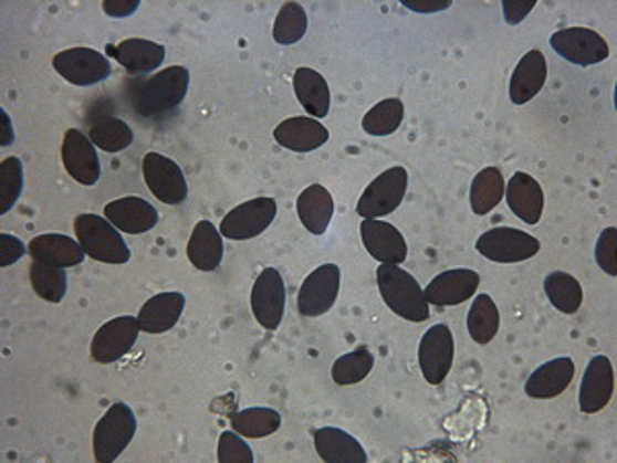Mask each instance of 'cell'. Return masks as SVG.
<instances>
[{
	"instance_id": "1",
	"label": "cell",
	"mask_w": 617,
	"mask_h": 463,
	"mask_svg": "<svg viewBox=\"0 0 617 463\" xmlns=\"http://www.w3.org/2000/svg\"><path fill=\"white\" fill-rule=\"evenodd\" d=\"M190 90V71L186 66H169L147 81L134 83L130 105L143 118H155L174 112Z\"/></svg>"
},
{
	"instance_id": "2",
	"label": "cell",
	"mask_w": 617,
	"mask_h": 463,
	"mask_svg": "<svg viewBox=\"0 0 617 463\" xmlns=\"http://www.w3.org/2000/svg\"><path fill=\"white\" fill-rule=\"evenodd\" d=\"M377 284L385 305L394 314L414 324L427 322L430 317V305L425 297V288L410 272L394 264H381L377 269Z\"/></svg>"
},
{
	"instance_id": "3",
	"label": "cell",
	"mask_w": 617,
	"mask_h": 463,
	"mask_svg": "<svg viewBox=\"0 0 617 463\" xmlns=\"http://www.w3.org/2000/svg\"><path fill=\"white\" fill-rule=\"evenodd\" d=\"M76 241L83 245L88 257L103 264H126L130 260V250L118 229L105 217L83 212L74 219Z\"/></svg>"
},
{
	"instance_id": "4",
	"label": "cell",
	"mask_w": 617,
	"mask_h": 463,
	"mask_svg": "<svg viewBox=\"0 0 617 463\" xmlns=\"http://www.w3.org/2000/svg\"><path fill=\"white\" fill-rule=\"evenodd\" d=\"M136 417L128 403H112L93 431V455L97 463L118 460L124 449L133 443Z\"/></svg>"
},
{
	"instance_id": "5",
	"label": "cell",
	"mask_w": 617,
	"mask_h": 463,
	"mask_svg": "<svg viewBox=\"0 0 617 463\" xmlns=\"http://www.w3.org/2000/svg\"><path fill=\"white\" fill-rule=\"evenodd\" d=\"M408 171L406 167H391L383 171L370 181L367 190L360 196L356 204V214L363 219H379L387 217L404 202V196L408 192Z\"/></svg>"
},
{
	"instance_id": "6",
	"label": "cell",
	"mask_w": 617,
	"mask_h": 463,
	"mask_svg": "<svg viewBox=\"0 0 617 463\" xmlns=\"http://www.w3.org/2000/svg\"><path fill=\"white\" fill-rule=\"evenodd\" d=\"M475 250L492 262L514 264V262H525L533 255L540 254L542 243L521 229L494 227L475 241Z\"/></svg>"
},
{
	"instance_id": "7",
	"label": "cell",
	"mask_w": 617,
	"mask_h": 463,
	"mask_svg": "<svg viewBox=\"0 0 617 463\" xmlns=\"http://www.w3.org/2000/svg\"><path fill=\"white\" fill-rule=\"evenodd\" d=\"M279 214V204L274 198H253L243 204H239L233 210L227 212V217L222 219L221 231L222 238L231 241L253 240L258 235H262L270 224L274 223Z\"/></svg>"
},
{
	"instance_id": "8",
	"label": "cell",
	"mask_w": 617,
	"mask_h": 463,
	"mask_svg": "<svg viewBox=\"0 0 617 463\" xmlns=\"http://www.w3.org/2000/svg\"><path fill=\"white\" fill-rule=\"evenodd\" d=\"M54 69L76 87H93L112 76V64L93 48H69L54 56Z\"/></svg>"
},
{
	"instance_id": "9",
	"label": "cell",
	"mask_w": 617,
	"mask_h": 463,
	"mask_svg": "<svg viewBox=\"0 0 617 463\" xmlns=\"http://www.w3.org/2000/svg\"><path fill=\"white\" fill-rule=\"evenodd\" d=\"M552 50L560 59L578 66H590L609 59V45L602 33L588 28H566L552 33Z\"/></svg>"
},
{
	"instance_id": "10",
	"label": "cell",
	"mask_w": 617,
	"mask_h": 463,
	"mask_svg": "<svg viewBox=\"0 0 617 463\" xmlns=\"http://www.w3.org/2000/svg\"><path fill=\"white\" fill-rule=\"evenodd\" d=\"M140 332L138 317L133 315H119L105 322L91 340V359L100 365L116 362L133 350Z\"/></svg>"
},
{
	"instance_id": "11",
	"label": "cell",
	"mask_w": 617,
	"mask_h": 463,
	"mask_svg": "<svg viewBox=\"0 0 617 463\" xmlns=\"http://www.w3.org/2000/svg\"><path fill=\"white\" fill-rule=\"evenodd\" d=\"M143 176L147 181L148 190L163 204L176 207L188 198V181L181 167L165 157L161 152H147L143 159Z\"/></svg>"
},
{
	"instance_id": "12",
	"label": "cell",
	"mask_w": 617,
	"mask_h": 463,
	"mask_svg": "<svg viewBox=\"0 0 617 463\" xmlns=\"http://www.w3.org/2000/svg\"><path fill=\"white\" fill-rule=\"evenodd\" d=\"M456 343L447 324H435L420 340L418 362L430 386H441L453 367Z\"/></svg>"
},
{
	"instance_id": "13",
	"label": "cell",
	"mask_w": 617,
	"mask_h": 463,
	"mask_svg": "<svg viewBox=\"0 0 617 463\" xmlns=\"http://www.w3.org/2000/svg\"><path fill=\"white\" fill-rule=\"evenodd\" d=\"M286 307V286L276 269H264L251 288V312L260 326L276 332Z\"/></svg>"
},
{
	"instance_id": "14",
	"label": "cell",
	"mask_w": 617,
	"mask_h": 463,
	"mask_svg": "<svg viewBox=\"0 0 617 463\" xmlns=\"http://www.w3.org/2000/svg\"><path fill=\"white\" fill-rule=\"evenodd\" d=\"M342 272L336 264H324L313 270L299 291V314L303 317L325 315L338 299Z\"/></svg>"
},
{
	"instance_id": "15",
	"label": "cell",
	"mask_w": 617,
	"mask_h": 463,
	"mask_svg": "<svg viewBox=\"0 0 617 463\" xmlns=\"http://www.w3.org/2000/svg\"><path fill=\"white\" fill-rule=\"evenodd\" d=\"M95 149L93 140L79 128L66 130L62 140V164L69 176L81 186H95L102 178V161Z\"/></svg>"
},
{
	"instance_id": "16",
	"label": "cell",
	"mask_w": 617,
	"mask_h": 463,
	"mask_svg": "<svg viewBox=\"0 0 617 463\" xmlns=\"http://www.w3.org/2000/svg\"><path fill=\"white\" fill-rule=\"evenodd\" d=\"M360 238L370 257L381 264L399 266L408 260V245L399 229L379 219H363Z\"/></svg>"
},
{
	"instance_id": "17",
	"label": "cell",
	"mask_w": 617,
	"mask_h": 463,
	"mask_svg": "<svg viewBox=\"0 0 617 463\" xmlns=\"http://www.w3.org/2000/svg\"><path fill=\"white\" fill-rule=\"evenodd\" d=\"M103 217L122 233L143 235L159 223V212L140 196H124L105 204Z\"/></svg>"
},
{
	"instance_id": "18",
	"label": "cell",
	"mask_w": 617,
	"mask_h": 463,
	"mask_svg": "<svg viewBox=\"0 0 617 463\" xmlns=\"http://www.w3.org/2000/svg\"><path fill=\"white\" fill-rule=\"evenodd\" d=\"M480 286V274L468 269L447 270L435 276L427 288L425 297L428 305L437 307H453L461 305L475 295Z\"/></svg>"
},
{
	"instance_id": "19",
	"label": "cell",
	"mask_w": 617,
	"mask_h": 463,
	"mask_svg": "<svg viewBox=\"0 0 617 463\" xmlns=\"http://www.w3.org/2000/svg\"><path fill=\"white\" fill-rule=\"evenodd\" d=\"M614 396V367L611 360L597 355L588 360L587 369L581 381L578 403L585 414H597L609 403Z\"/></svg>"
},
{
	"instance_id": "20",
	"label": "cell",
	"mask_w": 617,
	"mask_h": 463,
	"mask_svg": "<svg viewBox=\"0 0 617 463\" xmlns=\"http://www.w3.org/2000/svg\"><path fill=\"white\" fill-rule=\"evenodd\" d=\"M506 204L523 223L537 224L544 214V190L530 173L516 171L506 183Z\"/></svg>"
},
{
	"instance_id": "21",
	"label": "cell",
	"mask_w": 617,
	"mask_h": 463,
	"mask_svg": "<svg viewBox=\"0 0 617 463\" xmlns=\"http://www.w3.org/2000/svg\"><path fill=\"white\" fill-rule=\"evenodd\" d=\"M105 50L126 69L128 75L133 76L148 75L161 69L165 61V45L140 38H130L116 45L109 44Z\"/></svg>"
},
{
	"instance_id": "22",
	"label": "cell",
	"mask_w": 617,
	"mask_h": 463,
	"mask_svg": "<svg viewBox=\"0 0 617 463\" xmlns=\"http://www.w3.org/2000/svg\"><path fill=\"white\" fill-rule=\"evenodd\" d=\"M574 371L571 357L547 360L530 375L525 381V393L533 400H554L573 383Z\"/></svg>"
},
{
	"instance_id": "23",
	"label": "cell",
	"mask_w": 617,
	"mask_h": 463,
	"mask_svg": "<svg viewBox=\"0 0 617 463\" xmlns=\"http://www.w3.org/2000/svg\"><path fill=\"white\" fill-rule=\"evenodd\" d=\"M274 140L282 149L293 152H311L324 147L330 140V130L324 124L308 116H296L289 120L280 122L274 128Z\"/></svg>"
},
{
	"instance_id": "24",
	"label": "cell",
	"mask_w": 617,
	"mask_h": 463,
	"mask_svg": "<svg viewBox=\"0 0 617 463\" xmlns=\"http://www.w3.org/2000/svg\"><path fill=\"white\" fill-rule=\"evenodd\" d=\"M28 254L33 257V262H44L59 269H73L85 260L87 252L73 238L60 233H45L30 241Z\"/></svg>"
},
{
	"instance_id": "25",
	"label": "cell",
	"mask_w": 617,
	"mask_h": 463,
	"mask_svg": "<svg viewBox=\"0 0 617 463\" xmlns=\"http://www.w3.org/2000/svg\"><path fill=\"white\" fill-rule=\"evenodd\" d=\"M547 78V61L540 50L527 52L513 71L509 95L514 105L530 104L544 90Z\"/></svg>"
},
{
	"instance_id": "26",
	"label": "cell",
	"mask_w": 617,
	"mask_h": 463,
	"mask_svg": "<svg viewBox=\"0 0 617 463\" xmlns=\"http://www.w3.org/2000/svg\"><path fill=\"white\" fill-rule=\"evenodd\" d=\"M317 455L325 463H367L365 448L354 439L353 434L342 431L338 427H324L313 434Z\"/></svg>"
},
{
	"instance_id": "27",
	"label": "cell",
	"mask_w": 617,
	"mask_h": 463,
	"mask_svg": "<svg viewBox=\"0 0 617 463\" xmlns=\"http://www.w3.org/2000/svg\"><path fill=\"white\" fill-rule=\"evenodd\" d=\"M186 309V297L176 291L159 293L143 305L138 314V324L145 334H165L177 326L179 317Z\"/></svg>"
},
{
	"instance_id": "28",
	"label": "cell",
	"mask_w": 617,
	"mask_h": 463,
	"mask_svg": "<svg viewBox=\"0 0 617 463\" xmlns=\"http://www.w3.org/2000/svg\"><path fill=\"white\" fill-rule=\"evenodd\" d=\"M296 214L313 235H324L334 217V198L322 183H313L296 198Z\"/></svg>"
},
{
	"instance_id": "29",
	"label": "cell",
	"mask_w": 617,
	"mask_h": 463,
	"mask_svg": "<svg viewBox=\"0 0 617 463\" xmlns=\"http://www.w3.org/2000/svg\"><path fill=\"white\" fill-rule=\"evenodd\" d=\"M222 254L224 245L221 231L210 221L196 224L188 241V260L194 264V269L215 272L221 266Z\"/></svg>"
},
{
	"instance_id": "30",
	"label": "cell",
	"mask_w": 617,
	"mask_h": 463,
	"mask_svg": "<svg viewBox=\"0 0 617 463\" xmlns=\"http://www.w3.org/2000/svg\"><path fill=\"white\" fill-rule=\"evenodd\" d=\"M294 93L296 99L303 105V109L307 112L308 118H325L330 114V87L324 76L320 75L317 71L308 69V66H301L296 69L293 76Z\"/></svg>"
},
{
	"instance_id": "31",
	"label": "cell",
	"mask_w": 617,
	"mask_h": 463,
	"mask_svg": "<svg viewBox=\"0 0 617 463\" xmlns=\"http://www.w3.org/2000/svg\"><path fill=\"white\" fill-rule=\"evenodd\" d=\"M504 190L506 183L499 167H484L471 181L470 207L473 214L484 217L496 209L504 198Z\"/></svg>"
},
{
	"instance_id": "32",
	"label": "cell",
	"mask_w": 617,
	"mask_h": 463,
	"mask_svg": "<svg viewBox=\"0 0 617 463\" xmlns=\"http://www.w3.org/2000/svg\"><path fill=\"white\" fill-rule=\"evenodd\" d=\"M88 138L93 145L105 152H122L134 143V130L128 122L114 116H97L88 124Z\"/></svg>"
},
{
	"instance_id": "33",
	"label": "cell",
	"mask_w": 617,
	"mask_h": 463,
	"mask_svg": "<svg viewBox=\"0 0 617 463\" xmlns=\"http://www.w3.org/2000/svg\"><path fill=\"white\" fill-rule=\"evenodd\" d=\"M282 424V417L274 408H245L239 410L231 419V429L245 439H264L270 434L276 433Z\"/></svg>"
},
{
	"instance_id": "34",
	"label": "cell",
	"mask_w": 617,
	"mask_h": 463,
	"mask_svg": "<svg viewBox=\"0 0 617 463\" xmlns=\"http://www.w3.org/2000/svg\"><path fill=\"white\" fill-rule=\"evenodd\" d=\"M544 291L550 303L562 314H576L583 305V286L568 272H550L545 276Z\"/></svg>"
},
{
	"instance_id": "35",
	"label": "cell",
	"mask_w": 617,
	"mask_h": 463,
	"mask_svg": "<svg viewBox=\"0 0 617 463\" xmlns=\"http://www.w3.org/2000/svg\"><path fill=\"white\" fill-rule=\"evenodd\" d=\"M500 329L499 307L490 295L473 297L470 314H468V332L471 340L478 344H490Z\"/></svg>"
},
{
	"instance_id": "36",
	"label": "cell",
	"mask_w": 617,
	"mask_h": 463,
	"mask_svg": "<svg viewBox=\"0 0 617 463\" xmlns=\"http://www.w3.org/2000/svg\"><path fill=\"white\" fill-rule=\"evenodd\" d=\"M30 281L35 295L48 303H60L69 291L66 269L50 266L44 262H33L30 266Z\"/></svg>"
},
{
	"instance_id": "37",
	"label": "cell",
	"mask_w": 617,
	"mask_h": 463,
	"mask_svg": "<svg viewBox=\"0 0 617 463\" xmlns=\"http://www.w3.org/2000/svg\"><path fill=\"white\" fill-rule=\"evenodd\" d=\"M307 11L299 2H284L274 21L272 38L280 45L299 44L307 33Z\"/></svg>"
},
{
	"instance_id": "38",
	"label": "cell",
	"mask_w": 617,
	"mask_h": 463,
	"mask_svg": "<svg viewBox=\"0 0 617 463\" xmlns=\"http://www.w3.org/2000/svg\"><path fill=\"white\" fill-rule=\"evenodd\" d=\"M375 367V355L367 346H358L353 352L342 355L332 367V379L338 386H356L367 379Z\"/></svg>"
},
{
	"instance_id": "39",
	"label": "cell",
	"mask_w": 617,
	"mask_h": 463,
	"mask_svg": "<svg viewBox=\"0 0 617 463\" xmlns=\"http://www.w3.org/2000/svg\"><path fill=\"white\" fill-rule=\"evenodd\" d=\"M401 122H404V104L397 97H389L368 109L363 118V130L370 136H389L396 133Z\"/></svg>"
},
{
	"instance_id": "40",
	"label": "cell",
	"mask_w": 617,
	"mask_h": 463,
	"mask_svg": "<svg viewBox=\"0 0 617 463\" xmlns=\"http://www.w3.org/2000/svg\"><path fill=\"white\" fill-rule=\"evenodd\" d=\"M23 192V164L19 157H9L0 164V214L13 209Z\"/></svg>"
},
{
	"instance_id": "41",
	"label": "cell",
	"mask_w": 617,
	"mask_h": 463,
	"mask_svg": "<svg viewBox=\"0 0 617 463\" xmlns=\"http://www.w3.org/2000/svg\"><path fill=\"white\" fill-rule=\"evenodd\" d=\"M255 455L250 445L245 443V436L231 431H224L219 439V463H253Z\"/></svg>"
},
{
	"instance_id": "42",
	"label": "cell",
	"mask_w": 617,
	"mask_h": 463,
	"mask_svg": "<svg viewBox=\"0 0 617 463\" xmlns=\"http://www.w3.org/2000/svg\"><path fill=\"white\" fill-rule=\"evenodd\" d=\"M595 260L599 264V269L609 274L617 276V229L616 227H607L602 231L597 245H595Z\"/></svg>"
},
{
	"instance_id": "43",
	"label": "cell",
	"mask_w": 617,
	"mask_h": 463,
	"mask_svg": "<svg viewBox=\"0 0 617 463\" xmlns=\"http://www.w3.org/2000/svg\"><path fill=\"white\" fill-rule=\"evenodd\" d=\"M25 254H28V245L23 241L15 235L0 233V269H9Z\"/></svg>"
},
{
	"instance_id": "44",
	"label": "cell",
	"mask_w": 617,
	"mask_h": 463,
	"mask_svg": "<svg viewBox=\"0 0 617 463\" xmlns=\"http://www.w3.org/2000/svg\"><path fill=\"white\" fill-rule=\"evenodd\" d=\"M535 9L533 0H504L502 2V11H504V21L509 25H519L525 17L530 15L531 11Z\"/></svg>"
},
{
	"instance_id": "45",
	"label": "cell",
	"mask_w": 617,
	"mask_h": 463,
	"mask_svg": "<svg viewBox=\"0 0 617 463\" xmlns=\"http://www.w3.org/2000/svg\"><path fill=\"white\" fill-rule=\"evenodd\" d=\"M136 9H138V0H105L103 2V13L114 17V19L133 15Z\"/></svg>"
},
{
	"instance_id": "46",
	"label": "cell",
	"mask_w": 617,
	"mask_h": 463,
	"mask_svg": "<svg viewBox=\"0 0 617 463\" xmlns=\"http://www.w3.org/2000/svg\"><path fill=\"white\" fill-rule=\"evenodd\" d=\"M404 7L410 9V11H416V13H437V11H445L451 7L449 0H425V2H418V0H404Z\"/></svg>"
},
{
	"instance_id": "47",
	"label": "cell",
	"mask_w": 617,
	"mask_h": 463,
	"mask_svg": "<svg viewBox=\"0 0 617 463\" xmlns=\"http://www.w3.org/2000/svg\"><path fill=\"white\" fill-rule=\"evenodd\" d=\"M2 124H4V136H2V145H11L15 140V135H13V128H11V120L7 116V112L2 109Z\"/></svg>"
}]
</instances>
